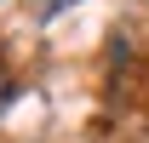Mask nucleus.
Instances as JSON below:
<instances>
[{"mask_svg":"<svg viewBox=\"0 0 149 143\" xmlns=\"http://www.w3.org/2000/svg\"><path fill=\"white\" fill-rule=\"evenodd\" d=\"M6 97H12V74H6V63H0V109H6Z\"/></svg>","mask_w":149,"mask_h":143,"instance_id":"1","label":"nucleus"}]
</instances>
